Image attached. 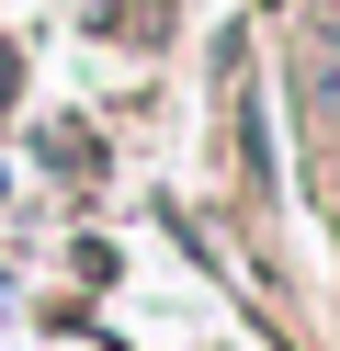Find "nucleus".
Listing matches in <instances>:
<instances>
[{
  "label": "nucleus",
  "instance_id": "nucleus-1",
  "mask_svg": "<svg viewBox=\"0 0 340 351\" xmlns=\"http://www.w3.org/2000/svg\"><path fill=\"white\" fill-rule=\"evenodd\" d=\"M306 102H317V125H340V0L306 12Z\"/></svg>",
  "mask_w": 340,
  "mask_h": 351
}]
</instances>
